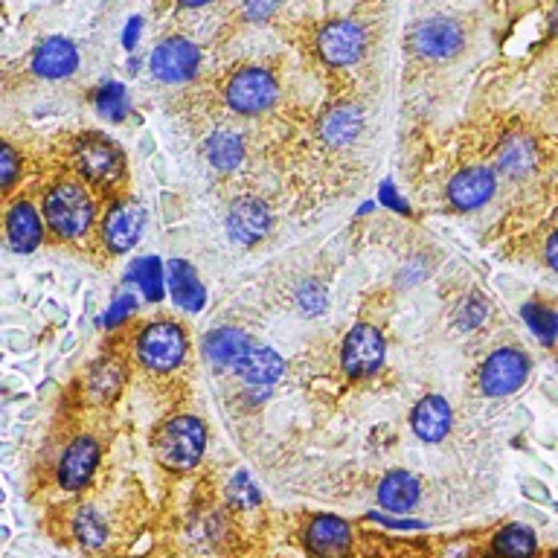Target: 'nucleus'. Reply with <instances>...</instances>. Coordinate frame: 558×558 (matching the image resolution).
Returning a JSON list of instances; mask_svg holds the SVG:
<instances>
[{
  "label": "nucleus",
  "mask_w": 558,
  "mask_h": 558,
  "mask_svg": "<svg viewBox=\"0 0 558 558\" xmlns=\"http://www.w3.org/2000/svg\"><path fill=\"white\" fill-rule=\"evenodd\" d=\"M41 218L61 242H76L90 233L96 221V201L85 183L56 181L41 198Z\"/></svg>",
  "instance_id": "f257e3e1"
},
{
  "label": "nucleus",
  "mask_w": 558,
  "mask_h": 558,
  "mask_svg": "<svg viewBox=\"0 0 558 558\" xmlns=\"http://www.w3.org/2000/svg\"><path fill=\"white\" fill-rule=\"evenodd\" d=\"M155 457L157 462L163 465L166 471H174V474H183V471H192L204 457V448H207V427L198 416L192 413H181V416L166 418L163 425L157 427L155 439Z\"/></svg>",
  "instance_id": "f03ea898"
},
{
  "label": "nucleus",
  "mask_w": 558,
  "mask_h": 558,
  "mask_svg": "<svg viewBox=\"0 0 558 558\" xmlns=\"http://www.w3.org/2000/svg\"><path fill=\"white\" fill-rule=\"evenodd\" d=\"M70 160H73V169L78 172V178L87 186H99V190H111L125 174L122 148L111 137L99 134V131H87V134L73 140Z\"/></svg>",
  "instance_id": "7ed1b4c3"
},
{
  "label": "nucleus",
  "mask_w": 558,
  "mask_h": 558,
  "mask_svg": "<svg viewBox=\"0 0 558 558\" xmlns=\"http://www.w3.org/2000/svg\"><path fill=\"white\" fill-rule=\"evenodd\" d=\"M186 352H190V335L174 320L148 323L134 340V355L148 373H172L186 361Z\"/></svg>",
  "instance_id": "20e7f679"
},
{
  "label": "nucleus",
  "mask_w": 558,
  "mask_h": 558,
  "mask_svg": "<svg viewBox=\"0 0 558 558\" xmlns=\"http://www.w3.org/2000/svg\"><path fill=\"white\" fill-rule=\"evenodd\" d=\"M530 378V355L518 347H500L480 364L477 387L488 399H504L521 390Z\"/></svg>",
  "instance_id": "39448f33"
},
{
  "label": "nucleus",
  "mask_w": 558,
  "mask_h": 558,
  "mask_svg": "<svg viewBox=\"0 0 558 558\" xmlns=\"http://www.w3.org/2000/svg\"><path fill=\"white\" fill-rule=\"evenodd\" d=\"M465 44V29L453 17H425L410 26L408 47L427 61L453 59Z\"/></svg>",
  "instance_id": "423d86ee"
},
{
  "label": "nucleus",
  "mask_w": 558,
  "mask_h": 558,
  "mask_svg": "<svg viewBox=\"0 0 558 558\" xmlns=\"http://www.w3.org/2000/svg\"><path fill=\"white\" fill-rule=\"evenodd\" d=\"M279 85L265 68H242L230 82H227L225 99L235 113L242 117H256L265 113L277 102Z\"/></svg>",
  "instance_id": "0eeeda50"
},
{
  "label": "nucleus",
  "mask_w": 558,
  "mask_h": 558,
  "mask_svg": "<svg viewBox=\"0 0 558 558\" xmlns=\"http://www.w3.org/2000/svg\"><path fill=\"white\" fill-rule=\"evenodd\" d=\"M340 364L349 378H366L381 369L384 364V338L373 323H357L355 329L343 338Z\"/></svg>",
  "instance_id": "6e6552de"
},
{
  "label": "nucleus",
  "mask_w": 558,
  "mask_h": 558,
  "mask_svg": "<svg viewBox=\"0 0 558 558\" xmlns=\"http://www.w3.org/2000/svg\"><path fill=\"white\" fill-rule=\"evenodd\" d=\"M143 225H146V213H143V207H140L137 201H113L102 218V230H99L105 251L113 253V256L129 253L131 247L140 242Z\"/></svg>",
  "instance_id": "1a4fd4ad"
},
{
  "label": "nucleus",
  "mask_w": 558,
  "mask_h": 558,
  "mask_svg": "<svg viewBox=\"0 0 558 558\" xmlns=\"http://www.w3.org/2000/svg\"><path fill=\"white\" fill-rule=\"evenodd\" d=\"M99 465V442L94 436H76L73 442L61 451L59 465H56V480L70 495L85 492Z\"/></svg>",
  "instance_id": "9d476101"
},
{
  "label": "nucleus",
  "mask_w": 558,
  "mask_h": 558,
  "mask_svg": "<svg viewBox=\"0 0 558 558\" xmlns=\"http://www.w3.org/2000/svg\"><path fill=\"white\" fill-rule=\"evenodd\" d=\"M201 52L198 47L186 38H166L155 47L151 59H148V68L155 73V78L160 82H169V85H181L186 78H192L198 73Z\"/></svg>",
  "instance_id": "9b49d317"
},
{
  "label": "nucleus",
  "mask_w": 558,
  "mask_h": 558,
  "mask_svg": "<svg viewBox=\"0 0 558 558\" xmlns=\"http://www.w3.org/2000/svg\"><path fill=\"white\" fill-rule=\"evenodd\" d=\"M312 558H347L352 549V526L338 514H314L303 532Z\"/></svg>",
  "instance_id": "f8f14e48"
},
{
  "label": "nucleus",
  "mask_w": 558,
  "mask_h": 558,
  "mask_svg": "<svg viewBox=\"0 0 558 558\" xmlns=\"http://www.w3.org/2000/svg\"><path fill=\"white\" fill-rule=\"evenodd\" d=\"M497 192V174L495 169L488 166H469L462 169L448 181V204H451L457 213H471V209H480L483 204L495 198Z\"/></svg>",
  "instance_id": "ddd939ff"
},
{
  "label": "nucleus",
  "mask_w": 558,
  "mask_h": 558,
  "mask_svg": "<svg viewBox=\"0 0 558 558\" xmlns=\"http://www.w3.org/2000/svg\"><path fill=\"white\" fill-rule=\"evenodd\" d=\"M364 29L355 21H331L317 35V50L323 61H329L331 68H349L361 59L364 52Z\"/></svg>",
  "instance_id": "4468645a"
},
{
  "label": "nucleus",
  "mask_w": 558,
  "mask_h": 558,
  "mask_svg": "<svg viewBox=\"0 0 558 558\" xmlns=\"http://www.w3.org/2000/svg\"><path fill=\"white\" fill-rule=\"evenodd\" d=\"M270 230V209L265 207V201L253 198V195H242L230 204L227 213V233L239 244H256L262 242Z\"/></svg>",
  "instance_id": "2eb2a0df"
},
{
  "label": "nucleus",
  "mask_w": 558,
  "mask_h": 558,
  "mask_svg": "<svg viewBox=\"0 0 558 558\" xmlns=\"http://www.w3.org/2000/svg\"><path fill=\"white\" fill-rule=\"evenodd\" d=\"M3 230H7V244L15 253H33L44 242V218L29 201H17L9 207Z\"/></svg>",
  "instance_id": "dca6fc26"
},
{
  "label": "nucleus",
  "mask_w": 558,
  "mask_h": 558,
  "mask_svg": "<svg viewBox=\"0 0 558 558\" xmlns=\"http://www.w3.org/2000/svg\"><path fill=\"white\" fill-rule=\"evenodd\" d=\"M35 76L41 78H68L78 70V50L76 44L68 41V38H59L52 35L47 41H41L35 47L33 61H29Z\"/></svg>",
  "instance_id": "f3484780"
},
{
  "label": "nucleus",
  "mask_w": 558,
  "mask_h": 558,
  "mask_svg": "<svg viewBox=\"0 0 558 558\" xmlns=\"http://www.w3.org/2000/svg\"><path fill=\"white\" fill-rule=\"evenodd\" d=\"M538 166V146L535 140L526 134H509L500 140V146L495 151V169L509 181H523L530 178Z\"/></svg>",
  "instance_id": "a211bd4d"
},
{
  "label": "nucleus",
  "mask_w": 558,
  "mask_h": 558,
  "mask_svg": "<svg viewBox=\"0 0 558 558\" xmlns=\"http://www.w3.org/2000/svg\"><path fill=\"white\" fill-rule=\"evenodd\" d=\"M451 404L442 396H425V399L418 401L413 413H410V427H413V434L422 439V442L434 445L442 442L448 430H451Z\"/></svg>",
  "instance_id": "6ab92c4d"
},
{
  "label": "nucleus",
  "mask_w": 558,
  "mask_h": 558,
  "mask_svg": "<svg viewBox=\"0 0 558 558\" xmlns=\"http://www.w3.org/2000/svg\"><path fill=\"white\" fill-rule=\"evenodd\" d=\"M122 384H125V364H122L120 357L105 355L87 366L85 378H82V390H85L87 401L108 404V401L120 396Z\"/></svg>",
  "instance_id": "aec40b11"
},
{
  "label": "nucleus",
  "mask_w": 558,
  "mask_h": 558,
  "mask_svg": "<svg viewBox=\"0 0 558 558\" xmlns=\"http://www.w3.org/2000/svg\"><path fill=\"white\" fill-rule=\"evenodd\" d=\"M361 129H364V111L357 105H331L320 117V137L329 146H349L361 134Z\"/></svg>",
  "instance_id": "412c9836"
},
{
  "label": "nucleus",
  "mask_w": 558,
  "mask_h": 558,
  "mask_svg": "<svg viewBox=\"0 0 558 558\" xmlns=\"http://www.w3.org/2000/svg\"><path fill=\"white\" fill-rule=\"evenodd\" d=\"M418 497H422V483H418L410 471H390V474L378 483V504H381L387 512H410V509H416Z\"/></svg>",
  "instance_id": "4be33fe9"
},
{
  "label": "nucleus",
  "mask_w": 558,
  "mask_h": 558,
  "mask_svg": "<svg viewBox=\"0 0 558 558\" xmlns=\"http://www.w3.org/2000/svg\"><path fill=\"white\" fill-rule=\"evenodd\" d=\"M233 369L239 373V378H244V381L253 384V387H270V384L282 378L286 364H282V357H279L274 349L251 347L247 349V355H244Z\"/></svg>",
  "instance_id": "5701e85b"
},
{
  "label": "nucleus",
  "mask_w": 558,
  "mask_h": 558,
  "mask_svg": "<svg viewBox=\"0 0 558 558\" xmlns=\"http://www.w3.org/2000/svg\"><path fill=\"white\" fill-rule=\"evenodd\" d=\"M251 347V338L242 329H233V326L209 331L207 338H204V355L216 366H235L247 355Z\"/></svg>",
  "instance_id": "b1692460"
},
{
  "label": "nucleus",
  "mask_w": 558,
  "mask_h": 558,
  "mask_svg": "<svg viewBox=\"0 0 558 558\" xmlns=\"http://www.w3.org/2000/svg\"><path fill=\"white\" fill-rule=\"evenodd\" d=\"M169 291H172L174 303L183 305V308H190V312H198L201 305H204V286L195 277V270H192L190 262L183 259H172L169 262Z\"/></svg>",
  "instance_id": "393cba45"
},
{
  "label": "nucleus",
  "mask_w": 558,
  "mask_h": 558,
  "mask_svg": "<svg viewBox=\"0 0 558 558\" xmlns=\"http://www.w3.org/2000/svg\"><path fill=\"white\" fill-rule=\"evenodd\" d=\"M492 553L497 558H535L538 553V535L523 523H506L492 538Z\"/></svg>",
  "instance_id": "a878e982"
},
{
  "label": "nucleus",
  "mask_w": 558,
  "mask_h": 558,
  "mask_svg": "<svg viewBox=\"0 0 558 558\" xmlns=\"http://www.w3.org/2000/svg\"><path fill=\"white\" fill-rule=\"evenodd\" d=\"M204 155H207L209 163L216 166V169H221V172H233L235 166L244 160V143L235 131L221 129L207 137V143H204Z\"/></svg>",
  "instance_id": "bb28decb"
},
{
  "label": "nucleus",
  "mask_w": 558,
  "mask_h": 558,
  "mask_svg": "<svg viewBox=\"0 0 558 558\" xmlns=\"http://www.w3.org/2000/svg\"><path fill=\"white\" fill-rule=\"evenodd\" d=\"M73 538L85 549H99L108 541V523L94 506H82L73 514Z\"/></svg>",
  "instance_id": "cd10ccee"
},
{
  "label": "nucleus",
  "mask_w": 558,
  "mask_h": 558,
  "mask_svg": "<svg viewBox=\"0 0 558 558\" xmlns=\"http://www.w3.org/2000/svg\"><path fill=\"white\" fill-rule=\"evenodd\" d=\"M94 105L105 120L120 122L129 113V94H125V87L120 82H105L94 90Z\"/></svg>",
  "instance_id": "c85d7f7f"
},
{
  "label": "nucleus",
  "mask_w": 558,
  "mask_h": 558,
  "mask_svg": "<svg viewBox=\"0 0 558 558\" xmlns=\"http://www.w3.org/2000/svg\"><path fill=\"white\" fill-rule=\"evenodd\" d=\"M21 174H24V160L17 155V148L9 140L0 137V195L15 190Z\"/></svg>",
  "instance_id": "c756f323"
},
{
  "label": "nucleus",
  "mask_w": 558,
  "mask_h": 558,
  "mask_svg": "<svg viewBox=\"0 0 558 558\" xmlns=\"http://www.w3.org/2000/svg\"><path fill=\"white\" fill-rule=\"evenodd\" d=\"M227 500L235 509H253V506L259 504V488H256V483H253L247 471L233 474L230 486H227Z\"/></svg>",
  "instance_id": "7c9ffc66"
},
{
  "label": "nucleus",
  "mask_w": 558,
  "mask_h": 558,
  "mask_svg": "<svg viewBox=\"0 0 558 558\" xmlns=\"http://www.w3.org/2000/svg\"><path fill=\"white\" fill-rule=\"evenodd\" d=\"M326 300H329V294H326V288L320 286V282H305L300 291H296V305H300V312L305 314H320L323 308H326Z\"/></svg>",
  "instance_id": "2f4dec72"
},
{
  "label": "nucleus",
  "mask_w": 558,
  "mask_h": 558,
  "mask_svg": "<svg viewBox=\"0 0 558 558\" xmlns=\"http://www.w3.org/2000/svg\"><path fill=\"white\" fill-rule=\"evenodd\" d=\"M523 314H526V320L532 323V329L538 331L544 340H549L558 331V314L549 312V308H544V305H538V303L532 305L530 303Z\"/></svg>",
  "instance_id": "473e14b6"
},
{
  "label": "nucleus",
  "mask_w": 558,
  "mask_h": 558,
  "mask_svg": "<svg viewBox=\"0 0 558 558\" xmlns=\"http://www.w3.org/2000/svg\"><path fill=\"white\" fill-rule=\"evenodd\" d=\"M140 286H143V291H146L151 300L160 294V288H163V279H160V265H157L155 259L140 262Z\"/></svg>",
  "instance_id": "72a5a7b5"
},
{
  "label": "nucleus",
  "mask_w": 558,
  "mask_h": 558,
  "mask_svg": "<svg viewBox=\"0 0 558 558\" xmlns=\"http://www.w3.org/2000/svg\"><path fill=\"white\" fill-rule=\"evenodd\" d=\"M483 317H486V305L480 303V300H471V303L462 305V312H460L462 329H474V326H480Z\"/></svg>",
  "instance_id": "f704fd0d"
},
{
  "label": "nucleus",
  "mask_w": 558,
  "mask_h": 558,
  "mask_svg": "<svg viewBox=\"0 0 558 558\" xmlns=\"http://www.w3.org/2000/svg\"><path fill=\"white\" fill-rule=\"evenodd\" d=\"M279 0H247V17L251 21H265L277 12Z\"/></svg>",
  "instance_id": "c9c22d12"
},
{
  "label": "nucleus",
  "mask_w": 558,
  "mask_h": 558,
  "mask_svg": "<svg viewBox=\"0 0 558 558\" xmlns=\"http://www.w3.org/2000/svg\"><path fill=\"white\" fill-rule=\"evenodd\" d=\"M134 308V300L131 296H122V300H117V303L111 305V312L105 314V326H113V323H122V317Z\"/></svg>",
  "instance_id": "e433bc0d"
},
{
  "label": "nucleus",
  "mask_w": 558,
  "mask_h": 558,
  "mask_svg": "<svg viewBox=\"0 0 558 558\" xmlns=\"http://www.w3.org/2000/svg\"><path fill=\"white\" fill-rule=\"evenodd\" d=\"M544 262L558 274V230H553L547 244H544Z\"/></svg>",
  "instance_id": "4c0bfd02"
},
{
  "label": "nucleus",
  "mask_w": 558,
  "mask_h": 558,
  "mask_svg": "<svg viewBox=\"0 0 558 558\" xmlns=\"http://www.w3.org/2000/svg\"><path fill=\"white\" fill-rule=\"evenodd\" d=\"M140 29H143V21H140V17H131L129 29H125V35H122V41H125V47H129V50L134 47V44H137Z\"/></svg>",
  "instance_id": "58836bf2"
},
{
  "label": "nucleus",
  "mask_w": 558,
  "mask_h": 558,
  "mask_svg": "<svg viewBox=\"0 0 558 558\" xmlns=\"http://www.w3.org/2000/svg\"><path fill=\"white\" fill-rule=\"evenodd\" d=\"M181 7H190V9H198V7H207L209 0H178Z\"/></svg>",
  "instance_id": "ea45409f"
},
{
  "label": "nucleus",
  "mask_w": 558,
  "mask_h": 558,
  "mask_svg": "<svg viewBox=\"0 0 558 558\" xmlns=\"http://www.w3.org/2000/svg\"><path fill=\"white\" fill-rule=\"evenodd\" d=\"M549 558H558V549H553V553H549Z\"/></svg>",
  "instance_id": "a19ab883"
},
{
  "label": "nucleus",
  "mask_w": 558,
  "mask_h": 558,
  "mask_svg": "<svg viewBox=\"0 0 558 558\" xmlns=\"http://www.w3.org/2000/svg\"><path fill=\"white\" fill-rule=\"evenodd\" d=\"M0 247H3V242H0Z\"/></svg>",
  "instance_id": "79ce46f5"
}]
</instances>
